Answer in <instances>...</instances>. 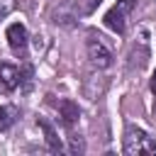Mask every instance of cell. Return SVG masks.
<instances>
[{"instance_id": "277c9868", "label": "cell", "mask_w": 156, "mask_h": 156, "mask_svg": "<svg viewBox=\"0 0 156 156\" xmlns=\"http://www.w3.org/2000/svg\"><path fill=\"white\" fill-rule=\"evenodd\" d=\"M5 37H7V44H10V49H12L15 54H24L29 37H27V27H24L22 22L10 24V27L5 29Z\"/></svg>"}, {"instance_id": "52a82bcc", "label": "cell", "mask_w": 156, "mask_h": 156, "mask_svg": "<svg viewBox=\"0 0 156 156\" xmlns=\"http://www.w3.org/2000/svg\"><path fill=\"white\" fill-rule=\"evenodd\" d=\"M15 117H17L15 107H10V105H0V132H7V129L15 124Z\"/></svg>"}, {"instance_id": "30bf717a", "label": "cell", "mask_w": 156, "mask_h": 156, "mask_svg": "<svg viewBox=\"0 0 156 156\" xmlns=\"http://www.w3.org/2000/svg\"><path fill=\"white\" fill-rule=\"evenodd\" d=\"M15 7V0H0V20H5Z\"/></svg>"}, {"instance_id": "ba28073f", "label": "cell", "mask_w": 156, "mask_h": 156, "mask_svg": "<svg viewBox=\"0 0 156 156\" xmlns=\"http://www.w3.org/2000/svg\"><path fill=\"white\" fill-rule=\"evenodd\" d=\"M39 127H41V129H44V134H46V144H49V146H51L54 151H61V139L56 136V132H54V127H51L49 122H44V119L39 122Z\"/></svg>"}, {"instance_id": "3957f363", "label": "cell", "mask_w": 156, "mask_h": 156, "mask_svg": "<svg viewBox=\"0 0 156 156\" xmlns=\"http://www.w3.org/2000/svg\"><path fill=\"white\" fill-rule=\"evenodd\" d=\"M85 51H88L90 63L98 66V68H107V66L112 63V54H110V49L100 41V37H90V39L85 41Z\"/></svg>"}, {"instance_id": "7a4b0ae2", "label": "cell", "mask_w": 156, "mask_h": 156, "mask_svg": "<svg viewBox=\"0 0 156 156\" xmlns=\"http://www.w3.org/2000/svg\"><path fill=\"white\" fill-rule=\"evenodd\" d=\"M134 5H136V0H117L107 12H105V27L107 29H112L115 34H122L124 32V27H127V17H129V12L134 10Z\"/></svg>"}, {"instance_id": "8fae6325", "label": "cell", "mask_w": 156, "mask_h": 156, "mask_svg": "<svg viewBox=\"0 0 156 156\" xmlns=\"http://www.w3.org/2000/svg\"><path fill=\"white\" fill-rule=\"evenodd\" d=\"M151 90L156 93V68H154V76H151Z\"/></svg>"}, {"instance_id": "6da1fadb", "label": "cell", "mask_w": 156, "mask_h": 156, "mask_svg": "<svg viewBox=\"0 0 156 156\" xmlns=\"http://www.w3.org/2000/svg\"><path fill=\"white\" fill-rule=\"evenodd\" d=\"M124 154L127 156H141V154H156V141L139 127H127L124 132Z\"/></svg>"}, {"instance_id": "9c48e42d", "label": "cell", "mask_w": 156, "mask_h": 156, "mask_svg": "<svg viewBox=\"0 0 156 156\" xmlns=\"http://www.w3.org/2000/svg\"><path fill=\"white\" fill-rule=\"evenodd\" d=\"M100 2H102V0H78V12H80V15H93Z\"/></svg>"}, {"instance_id": "8992f818", "label": "cell", "mask_w": 156, "mask_h": 156, "mask_svg": "<svg viewBox=\"0 0 156 156\" xmlns=\"http://www.w3.org/2000/svg\"><path fill=\"white\" fill-rule=\"evenodd\" d=\"M58 112H61V119H63V124H73V122L80 117V110H78V105H76L73 100H61V105H58Z\"/></svg>"}, {"instance_id": "5b68a950", "label": "cell", "mask_w": 156, "mask_h": 156, "mask_svg": "<svg viewBox=\"0 0 156 156\" xmlns=\"http://www.w3.org/2000/svg\"><path fill=\"white\" fill-rule=\"evenodd\" d=\"M15 88H20V68L12 63H2L0 66V90L10 93Z\"/></svg>"}]
</instances>
